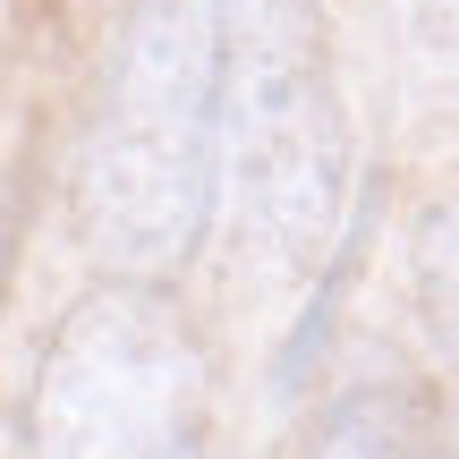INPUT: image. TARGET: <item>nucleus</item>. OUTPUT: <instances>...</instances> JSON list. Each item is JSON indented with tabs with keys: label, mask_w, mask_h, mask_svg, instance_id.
<instances>
[{
	"label": "nucleus",
	"mask_w": 459,
	"mask_h": 459,
	"mask_svg": "<svg viewBox=\"0 0 459 459\" xmlns=\"http://www.w3.org/2000/svg\"><path fill=\"white\" fill-rule=\"evenodd\" d=\"M392 43L417 85L459 94V0H392Z\"/></svg>",
	"instance_id": "obj_6"
},
{
	"label": "nucleus",
	"mask_w": 459,
	"mask_h": 459,
	"mask_svg": "<svg viewBox=\"0 0 459 459\" xmlns=\"http://www.w3.org/2000/svg\"><path fill=\"white\" fill-rule=\"evenodd\" d=\"M221 179L238 255L298 281L341 230L349 119L315 0H221Z\"/></svg>",
	"instance_id": "obj_2"
},
{
	"label": "nucleus",
	"mask_w": 459,
	"mask_h": 459,
	"mask_svg": "<svg viewBox=\"0 0 459 459\" xmlns=\"http://www.w3.org/2000/svg\"><path fill=\"white\" fill-rule=\"evenodd\" d=\"M221 187V0H128L77 153V230L119 281L204 247Z\"/></svg>",
	"instance_id": "obj_1"
},
{
	"label": "nucleus",
	"mask_w": 459,
	"mask_h": 459,
	"mask_svg": "<svg viewBox=\"0 0 459 459\" xmlns=\"http://www.w3.org/2000/svg\"><path fill=\"white\" fill-rule=\"evenodd\" d=\"M26 459H213V366L162 281H94L34 349Z\"/></svg>",
	"instance_id": "obj_3"
},
{
	"label": "nucleus",
	"mask_w": 459,
	"mask_h": 459,
	"mask_svg": "<svg viewBox=\"0 0 459 459\" xmlns=\"http://www.w3.org/2000/svg\"><path fill=\"white\" fill-rule=\"evenodd\" d=\"M409 298H417V324H426L434 358L459 375V196L426 204L409 238Z\"/></svg>",
	"instance_id": "obj_5"
},
{
	"label": "nucleus",
	"mask_w": 459,
	"mask_h": 459,
	"mask_svg": "<svg viewBox=\"0 0 459 459\" xmlns=\"http://www.w3.org/2000/svg\"><path fill=\"white\" fill-rule=\"evenodd\" d=\"M307 459H459V400L426 383H358L315 417Z\"/></svg>",
	"instance_id": "obj_4"
}]
</instances>
